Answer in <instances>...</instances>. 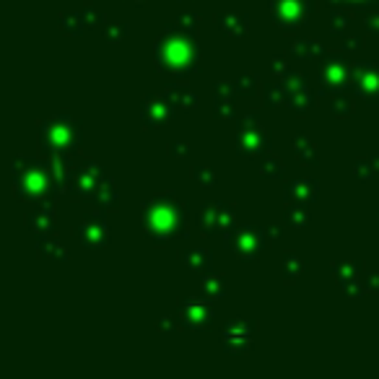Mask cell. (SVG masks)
<instances>
[{"label":"cell","instance_id":"cell-26","mask_svg":"<svg viewBox=\"0 0 379 379\" xmlns=\"http://www.w3.org/2000/svg\"><path fill=\"white\" fill-rule=\"evenodd\" d=\"M37 255L42 260H68V250L57 236H37Z\"/></svg>","mask_w":379,"mask_h":379},{"label":"cell","instance_id":"cell-41","mask_svg":"<svg viewBox=\"0 0 379 379\" xmlns=\"http://www.w3.org/2000/svg\"><path fill=\"white\" fill-rule=\"evenodd\" d=\"M270 71H273V76H278V78H289L291 73V65H289V57L283 55H275L273 60H270Z\"/></svg>","mask_w":379,"mask_h":379},{"label":"cell","instance_id":"cell-9","mask_svg":"<svg viewBox=\"0 0 379 379\" xmlns=\"http://www.w3.org/2000/svg\"><path fill=\"white\" fill-rule=\"evenodd\" d=\"M234 226H236L234 208H231V205H226V203H221V200L203 203L200 210H198V229H200L205 236L224 234V231L234 229Z\"/></svg>","mask_w":379,"mask_h":379},{"label":"cell","instance_id":"cell-36","mask_svg":"<svg viewBox=\"0 0 379 379\" xmlns=\"http://www.w3.org/2000/svg\"><path fill=\"white\" fill-rule=\"evenodd\" d=\"M236 89H239V94L242 97H255L260 89V78H258V73H239L236 76Z\"/></svg>","mask_w":379,"mask_h":379},{"label":"cell","instance_id":"cell-4","mask_svg":"<svg viewBox=\"0 0 379 379\" xmlns=\"http://www.w3.org/2000/svg\"><path fill=\"white\" fill-rule=\"evenodd\" d=\"M78 145H81V122L71 117V114H55V117H49L40 125L42 154H71Z\"/></svg>","mask_w":379,"mask_h":379},{"label":"cell","instance_id":"cell-5","mask_svg":"<svg viewBox=\"0 0 379 379\" xmlns=\"http://www.w3.org/2000/svg\"><path fill=\"white\" fill-rule=\"evenodd\" d=\"M109 177L104 167H99L97 162H83L76 167H68V177H65V193L78 200H94V195L99 193V187L104 185V179Z\"/></svg>","mask_w":379,"mask_h":379},{"label":"cell","instance_id":"cell-32","mask_svg":"<svg viewBox=\"0 0 379 379\" xmlns=\"http://www.w3.org/2000/svg\"><path fill=\"white\" fill-rule=\"evenodd\" d=\"M304 260L299 258L296 252H286L283 255V260H281V270H283V281L286 283H294V281H299V275L304 273Z\"/></svg>","mask_w":379,"mask_h":379},{"label":"cell","instance_id":"cell-28","mask_svg":"<svg viewBox=\"0 0 379 379\" xmlns=\"http://www.w3.org/2000/svg\"><path fill=\"white\" fill-rule=\"evenodd\" d=\"M283 221H286V226H291V229H307L309 205H307V203H286Z\"/></svg>","mask_w":379,"mask_h":379},{"label":"cell","instance_id":"cell-37","mask_svg":"<svg viewBox=\"0 0 379 379\" xmlns=\"http://www.w3.org/2000/svg\"><path fill=\"white\" fill-rule=\"evenodd\" d=\"M348 26H351V13L340 8H330V34L343 37L348 32Z\"/></svg>","mask_w":379,"mask_h":379},{"label":"cell","instance_id":"cell-12","mask_svg":"<svg viewBox=\"0 0 379 379\" xmlns=\"http://www.w3.org/2000/svg\"><path fill=\"white\" fill-rule=\"evenodd\" d=\"M351 89L361 102L377 104L379 102V65L377 63H356L351 71Z\"/></svg>","mask_w":379,"mask_h":379},{"label":"cell","instance_id":"cell-27","mask_svg":"<svg viewBox=\"0 0 379 379\" xmlns=\"http://www.w3.org/2000/svg\"><path fill=\"white\" fill-rule=\"evenodd\" d=\"M289 52L294 60H312V57H323L325 47L320 40H296L291 44Z\"/></svg>","mask_w":379,"mask_h":379},{"label":"cell","instance_id":"cell-40","mask_svg":"<svg viewBox=\"0 0 379 379\" xmlns=\"http://www.w3.org/2000/svg\"><path fill=\"white\" fill-rule=\"evenodd\" d=\"M193 179L198 182L200 187H213L216 185V172H213V167H195L193 169Z\"/></svg>","mask_w":379,"mask_h":379},{"label":"cell","instance_id":"cell-34","mask_svg":"<svg viewBox=\"0 0 379 379\" xmlns=\"http://www.w3.org/2000/svg\"><path fill=\"white\" fill-rule=\"evenodd\" d=\"M260 177L263 179H281L283 177V164L278 156L265 154L263 162H260Z\"/></svg>","mask_w":379,"mask_h":379},{"label":"cell","instance_id":"cell-20","mask_svg":"<svg viewBox=\"0 0 379 379\" xmlns=\"http://www.w3.org/2000/svg\"><path fill=\"white\" fill-rule=\"evenodd\" d=\"M29 229H32V234L37 236H47V234H55V213H52V205L49 203H42L37 208L29 213Z\"/></svg>","mask_w":379,"mask_h":379},{"label":"cell","instance_id":"cell-39","mask_svg":"<svg viewBox=\"0 0 379 379\" xmlns=\"http://www.w3.org/2000/svg\"><path fill=\"white\" fill-rule=\"evenodd\" d=\"M128 34H130L128 24H112V26H104L102 37H104V42H109V44H120V42H125Z\"/></svg>","mask_w":379,"mask_h":379},{"label":"cell","instance_id":"cell-49","mask_svg":"<svg viewBox=\"0 0 379 379\" xmlns=\"http://www.w3.org/2000/svg\"><path fill=\"white\" fill-rule=\"evenodd\" d=\"M265 234L270 242H278V239H281V229H278V226H270V229H265Z\"/></svg>","mask_w":379,"mask_h":379},{"label":"cell","instance_id":"cell-11","mask_svg":"<svg viewBox=\"0 0 379 379\" xmlns=\"http://www.w3.org/2000/svg\"><path fill=\"white\" fill-rule=\"evenodd\" d=\"M351 71L354 65L348 63L343 55H323V65H320V86L323 94H335L351 86Z\"/></svg>","mask_w":379,"mask_h":379},{"label":"cell","instance_id":"cell-30","mask_svg":"<svg viewBox=\"0 0 379 379\" xmlns=\"http://www.w3.org/2000/svg\"><path fill=\"white\" fill-rule=\"evenodd\" d=\"M57 24H60V29H63L65 34H71V37H81V34L86 32V21H83L81 11H68V13H60Z\"/></svg>","mask_w":379,"mask_h":379},{"label":"cell","instance_id":"cell-31","mask_svg":"<svg viewBox=\"0 0 379 379\" xmlns=\"http://www.w3.org/2000/svg\"><path fill=\"white\" fill-rule=\"evenodd\" d=\"M200 291L203 296L210 299V301H218V299L226 294V281L218 273H205L200 281Z\"/></svg>","mask_w":379,"mask_h":379},{"label":"cell","instance_id":"cell-38","mask_svg":"<svg viewBox=\"0 0 379 379\" xmlns=\"http://www.w3.org/2000/svg\"><path fill=\"white\" fill-rule=\"evenodd\" d=\"M81 13H83V21H86V29H99V26H104V21H107L104 11L97 8L94 3H83Z\"/></svg>","mask_w":379,"mask_h":379},{"label":"cell","instance_id":"cell-45","mask_svg":"<svg viewBox=\"0 0 379 379\" xmlns=\"http://www.w3.org/2000/svg\"><path fill=\"white\" fill-rule=\"evenodd\" d=\"M363 24H366V32L374 34V37H379V11L366 13V16H363Z\"/></svg>","mask_w":379,"mask_h":379},{"label":"cell","instance_id":"cell-22","mask_svg":"<svg viewBox=\"0 0 379 379\" xmlns=\"http://www.w3.org/2000/svg\"><path fill=\"white\" fill-rule=\"evenodd\" d=\"M164 97L174 104L177 112H193L195 107H198V94H195L193 89L182 86V83H169V86L164 89Z\"/></svg>","mask_w":379,"mask_h":379},{"label":"cell","instance_id":"cell-17","mask_svg":"<svg viewBox=\"0 0 379 379\" xmlns=\"http://www.w3.org/2000/svg\"><path fill=\"white\" fill-rule=\"evenodd\" d=\"M236 83H216V97H213V117L216 120H231L236 117Z\"/></svg>","mask_w":379,"mask_h":379},{"label":"cell","instance_id":"cell-33","mask_svg":"<svg viewBox=\"0 0 379 379\" xmlns=\"http://www.w3.org/2000/svg\"><path fill=\"white\" fill-rule=\"evenodd\" d=\"M354 177H356V179H361V182H371V179H379L377 156H363V159H356V162H354Z\"/></svg>","mask_w":379,"mask_h":379},{"label":"cell","instance_id":"cell-3","mask_svg":"<svg viewBox=\"0 0 379 379\" xmlns=\"http://www.w3.org/2000/svg\"><path fill=\"white\" fill-rule=\"evenodd\" d=\"M187 205L177 193H164L140 203V229L154 244H167L185 234Z\"/></svg>","mask_w":379,"mask_h":379},{"label":"cell","instance_id":"cell-16","mask_svg":"<svg viewBox=\"0 0 379 379\" xmlns=\"http://www.w3.org/2000/svg\"><path fill=\"white\" fill-rule=\"evenodd\" d=\"M174 112H177L174 104L164 94L162 97H145L140 102V120H143L145 128H162L174 117Z\"/></svg>","mask_w":379,"mask_h":379},{"label":"cell","instance_id":"cell-2","mask_svg":"<svg viewBox=\"0 0 379 379\" xmlns=\"http://www.w3.org/2000/svg\"><path fill=\"white\" fill-rule=\"evenodd\" d=\"M154 65L156 71L187 78L200 71V47L195 34L172 24L167 32L154 42Z\"/></svg>","mask_w":379,"mask_h":379},{"label":"cell","instance_id":"cell-24","mask_svg":"<svg viewBox=\"0 0 379 379\" xmlns=\"http://www.w3.org/2000/svg\"><path fill=\"white\" fill-rule=\"evenodd\" d=\"M263 102H265V107H270V109H281V107L289 104V86H286V81H283V78L267 81L265 86H263Z\"/></svg>","mask_w":379,"mask_h":379},{"label":"cell","instance_id":"cell-52","mask_svg":"<svg viewBox=\"0 0 379 379\" xmlns=\"http://www.w3.org/2000/svg\"><path fill=\"white\" fill-rule=\"evenodd\" d=\"M377 226H379V210H377Z\"/></svg>","mask_w":379,"mask_h":379},{"label":"cell","instance_id":"cell-21","mask_svg":"<svg viewBox=\"0 0 379 379\" xmlns=\"http://www.w3.org/2000/svg\"><path fill=\"white\" fill-rule=\"evenodd\" d=\"M216 21L221 34L231 37V40H244L250 34V18L244 13H218Z\"/></svg>","mask_w":379,"mask_h":379},{"label":"cell","instance_id":"cell-47","mask_svg":"<svg viewBox=\"0 0 379 379\" xmlns=\"http://www.w3.org/2000/svg\"><path fill=\"white\" fill-rule=\"evenodd\" d=\"M361 47H363L361 37H346V42H343V49H346V52H359Z\"/></svg>","mask_w":379,"mask_h":379},{"label":"cell","instance_id":"cell-18","mask_svg":"<svg viewBox=\"0 0 379 379\" xmlns=\"http://www.w3.org/2000/svg\"><path fill=\"white\" fill-rule=\"evenodd\" d=\"M320 198V185L315 179H294L283 187V200L286 203H315Z\"/></svg>","mask_w":379,"mask_h":379},{"label":"cell","instance_id":"cell-51","mask_svg":"<svg viewBox=\"0 0 379 379\" xmlns=\"http://www.w3.org/2000/svg\"><path fill=\"white\" fill-rule=\"evenodd\" d=\"M128 3H133V6H145L148 0H128Z\"/></svg>","mask_w":379,"mask_h":379},{"label":"cell","instance_id":"cell-15","mask_svg":"<svg viewBox=\"0 0 379 379\" xmlns=\"http://www.w3.org/2000/svg\"><path fill=\"white\" fill-rule=\"evenodd\" d=\"M283 81L289 86V107L294 109V114L304 117V114L315 107V94H312V86H309L307 76L291 73L289 78H283Z\"/></svg>","mask_w":379,"mask_h":379},{"label":"cell","instance_id":"cell-7","mask_svg":"<svg viewBox=\"0 0 379 379\" xmlns=\"http://www.w3.org/2000/svg\"><path fill=\"white\" fill-rule=\"evenodd\" d=\"M267 242V234L265 229H260V226H234V229H229L224 231V247L226 250L236 252L242 260H255L263 252Z\"/></svg>","mask_w":379,"mask_h":379},{"label":"cell","instance_id":"cell-46","mask_svg":"<svg viewBox=\"0 0 379 379\" xmlns=\"http://www.w3.org/2000/svg\"><path fill=\"white\" fill-rule=\"evenodd\" d=\"M346 6H351L356 11H371L379 6V0H346Z\"/></svg>","mask_w":379,"mask_h":379},{"label":"cell","instance_id":"cell-6","mask_svg":"<svg viewBox=\"0 0 379 379\" xmlns=\"http://www.w3.org/2000/svg\"><path fill=\"white\" fill-rule=\"evenodd\" d=\"M273 148V138L263 128L258 114H247L239 120V133H236V151L242 156H265Z\"/></svg>","mask_w":379,"mask_h":379},{"label":"cell","instance_id":"cell-1","mask_svg":"<svg viewBox=\"0 0 379 379\" xmlns=\"http://www.w3.org/2000/svg\"><path fill=\"white\" fill-rule=\"evenodd\" d=\"M57 169L60 167L55 162H42V159H34V156H16L11 162V187L21 200L40 203L55 190L65 193L68 172L60 174Z\"/></svg>","mask_w":379,"mask_h":379},{"label":"cell","instance_id":"cell-13","mask_svg":"<svg viewBox=\"0 0 379 379\" xmlns=\"http://www.w3.org/2000/svg\"><path fill=\"white\" fill-rule=\"evenodd\" d=\"M179 323L182 327L193 332H200L205 327H210L213 323V307H210V299H195L187 296L179 301Z\"/></svg>","mask_w":379,"mask_h":379},{"label":"cell","instance_id":"cell-10","mask_svg":"<svg viewBox=\"0 0 379 379\" xmlns=\"http://www.w3.org/2000/svg\"><path fill=\"white\" fill-rule=\"evenodd\" d=\"M255 332H258V323L255 320L236 317V320H231V323H226L221 327V348L226 354H247L255 346Z\"/></svg>","mask_w":379,"mask_h":379},{"label":"cell","instance_id":"cell-48","mask_svg":"<svg viewBox=\"0 0 379 379\" xmlns=\"http://www.w3.org/2000/svg\"><path fill=\"white\" fill-rule=\"evenodd\" d=\"M366 278V286H369V294L374 291V294H379V273L377 275H363Z\"/></svg>","mask_w":379,"mask_h":379},{"label":"cell","instance_id":"cell-25","mask_svg":"<svg viewBox=\"0 0 379 379\" xmlns=\"http://www.w3.org/2000/svg\"><path fill=\"white\" fill-rule=\"evenodd\" d=\"M294 156H296L304 167H315L317 164V145L307 133H296V136H294Z\"/></svg>","mask_w":379,"mask_h":379},{"label":"cell","instance_id":"cell-50","mask_svg":"<svg viewBox=\"0 0 379 379\" xmlns=\"http://www.w3.org/2000/svg\"><path fill=\"white\" fill-rule=\"evenodd\" d=\"M325 6H330V8H338V6H346V0H323Z\"/></svg>","mask_w":379,"mask_h":379},{"label":"cell","instance_id":"cell-43","mask_svg":"<svg viewBox=\"0 0 379 379\" xmlns=\"http://www.w3.org/2000/svg\"><path fill=\"white\" fill-rule=\"evenodd\" d=\"M179 325L182 323H177V317H162V320L156 323V330L159 332H177Z\"/></svg>","mask_w":379,"mask_h":379},{"label":"cell","instance_id":"cell-8","mask_svg":"<svg viewBox=\"0 0 379 379\" xmlns=\"http://www.w3.org/2000/svg\"><path fill=\"white\" fill-rule=\"evenodd\" d=\"M270 16L283 32H296L315 13V0H270Z\"/></svg>","mask_w":379,"mask_h":379},{"label":"cell","instance_id":"cell-14","mask_svg":"<svg viewBox=\"0 0 379 379\" xmlns=\"http://www.w3.org/2000/svg\"><path fill=\"white\" fill-rule=\"evenodd\" d=\"M73 234L78 239V244L83 247H91V250H99V247H107L112 242V234H109V224H107L104 213H94L86 221L76 224Z\"/></svg>","mask_w":379,"mask_h":379},{"label":"cell","instance_id":"cell-19","mask_svg":"<svg viewBox=\"0 0 379 379\" xmlns=\"http://www.w3.org/2000/svg\"><path fill=\"white\" fill-rule=\"evenodd\" d=\"M330 273L335 275L340 289L351 286L354 281L363 278V260H332L330 263Z\"/></svg>","mask_w":379,"mask_h":379},{"label":"cell","instance_id":"cell-44","mask_svg":"<svg viewBox=\"0 0 379 379\" xmlns=\"http://www.w3.org/2000/svg\"><path fill=\"white\" fill-rule=\"evenodd\" d=\"M169 154H172V159H187V156H190V145H187L185 140H174V143L169 145Z\"/></svg>","mask_w":379,"mask_h":379},{"label":"cell","instance_id":"cell-29","mask_svg":"<svg viewBox=\"0 0 379 379\" xmlns=\"http://www.w3.org/2000/svg\"><path fill=\"white\" fill-rule=\"evenodd\" d=\"M94 203H97L99 208H117V203H120V193H117V185H114L112 177L104 179V185L99 187V193L94 195Z\"/></svg>","mask_w":379,"mask_h":379},{"label":"cell","instance_id":"cell-42","mask_svg":"<svg viewBox=\"0 0 379 379\" xmlns=\"http://www.w3.org/2000/svg\"><path fill=\"white\" fill-rule=\"evenodd\" d=\"M174 24H177L179 29H185V32L195 34V32H198V26H200V16H198V13H182V16H179Z\"/></svg>","mask_w":379,"mask_h":379},{"label":"cell","instance_id":"cell-23","mask_svg":"<svg viewBox=\"0 0 379 379\" xmlns=\"http://www.w3.org/2000/svg\"><path fill=\"white\" fill-rule=\"evenodd\" d=\"M182 263L187 265V270L205 275L213 267V252L205 250V247H193V250L182 252Z\"/></svg>","mask_w":379,"mask_h":379},{"label":"cell","instance_id":"cell-35","mask_svg":"<svg viewBox=\"0 0 379 379\" xmlns=\"http://www.w3.org/2000/svg\"><path fill=\"white\" fill-rule=\"evenodd\" d=\"M330 112L335 114V117H351V114H354V99L348 97V94L335 91L330 97Z\"/></svg>","mask_w":379,"mask_h":379}]
</instances>
